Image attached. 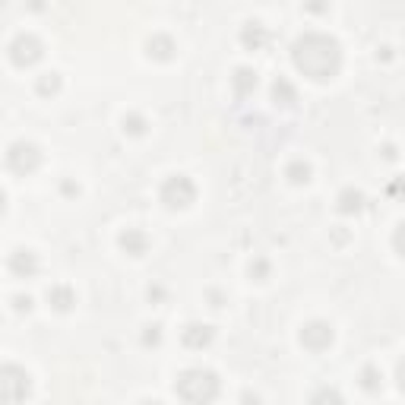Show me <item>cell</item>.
Segmentation results:
<instances>
[{"instance_id": "cell-6", "label": "cell", "mask_w": 405, "mask_h": 405, "mask_svg": "<svg viewBox=\"0 0 405 405\" xmlns=\"http://www.w3.org/2000/svg\"><path fill=\"white\" fill-rule=\"evenodd\" d=\"M212 339H215L212 326H200V323H190V326L184 329V345H187V348H206Z\"/></svg>"}, {"instance_id": "cell-21", "label": "cell", "mask_w": 405, "mask_h": 405, "mask_svg": "<svg viewBox=\"0 0 405 405\" xmlns=\"http://www.w3.org/2000/svg\"><path fill=\"white\" fill-rule=\"evenodd\" d=\"M396 377H399V390L405 392V361H402V364H399V373H396Z\"/></svg>"}, {"instance_id": "cell-22", "label": "cell", "mask_w": 405, "mask_h": 405, "mask_svg": "<svg viewBox=\"0 0 405 405\" xmlns=\"http://www.w3.org/2000/svg\"><path fill=\"white\" fill-rule=\"evenodd\" d=\"M314 399H339V392H335V390H323V392H316Z\"/></svg>"}, {"instance_id": "cell-4", "label": "cell", "mask_w": 405, "mask_h": 405, "mask_svg": "<svg viewBox=\"0 0 405 405\" xmlns=\"http://www.w3.org/2000/svg\"><path fill=\"white\" fill-rule=\"evenodd\" d=\"M301 345L307 348V352H323V348L333 345V326L329 323H307V326L301 329Z\"/></svg>"}, {"instance_id": "cell-16", "label": "cell", "mask_w": 405, "mask_h": 405, "mask_svg": "<svg viewBox=\"0 0 405 405\" xmlns=\"http://www.w3.org/2000/svg\"><path fill=\"white\" fill-rule=\"evenodd\" d=\"M263 38H266L263 25H259V22H247V29H244V44L253 41V48H259V41H263Z\"/></svg>"}, {"instance_id": "cell-9", "label": "cell", "mask_w": 405, "mask_h": 405, "mask_svg": "<svg viewBox=\"0 0 405 405\" xmlns=\"http://www.w3.org/2000/svg\"><path fill=\"white\" fill-rule=\"evenodd\" d=\"M361 386H364L367 392H377L380 386H383V373H380L373 364H367L364 371H361Z\"/></svg>"}, {"instance_id": "cell-20", "label": "cell", "mask_w": 405, "mask_h": 405, "mask_svg": "<svg viewBox=\"0 0 405 405\" xmlns=\"http://www.w3.org/2000/svg\"><path fill=\"white\" fill-rule=\"evenodd\" d=\"M143 342H146V345H158V342H162V333H158V326H152V333H146Z\"/></svg>"}, {"instance_id": "cell-19", "label": "cell", "mask_w": 405, "mask_h": 405, "mask_svg": "<svg viewBox=\"0 0 405 405\" xmlns=\"http://www.w3.org/2000/svg\"><path fill=\"white\" fill-rule=\"evenodd\" d=\"M392 244H396V250L405 257V225H399V231H396V238H392Z\"/></svg>"}, {"instance_id": "cell-7", "label": "cell", "mask_w": 405, "mask_h": 405, "mask_svg": "<svg viewBox=\"0 0 405 405\" xmlns=\"http://www.w3.org/2000/svg\"><path fill=\"white\" fill-rule=\"evenodd\" d=\"M120 247H124L130 257H143L146 247H149V240H146L143 231H136V228H127V231L120 234Z\"/></svg>"}, {"instance_id": "cell-15", "label": "cell", "mask_w": 405, "mask_h": 405, "mask_svg": "<svg viewBox=\"0 0 405 405\" xmlns=\"http://www.w3.org/2000/svg\"><path fill=\"white\" fill-rule=\"evenodd\" d=\"M257 86V73H250V70H238V76H234V89H238V95H244L247 89Z\"/></svg>"}, {"instance_id": "cell-11", "label": "cell", "mask_w": 405, "mask_h": 405, "mask_svg": "<svg viewBox=\"0 0 405 405\" xmlns=\"http://www.w3.org/2000/svg\"><path fill=\"white\" fill-rule=\"evenodd\" d=\"M48 301L54 304L57 310H70V304H73V291H70V288H60V285H57V288L48 291Z\"/></svg>"}, {"instance_id": "cell-17", "label": "cell", "mask_w": 405, "mask_h": 405, "mask_svg": "<svg viewBox=\"0 0 405 405\" xmlns=\"http://www.w3.org/2000/svg\"><path fill=\"white\" fill-rule=\"evenodd\" d=\"M250 276H257V282H263V278L269 276V263H266V259H257V263H250Z\"/></svg>"}, {"instance_id": "cell-13", "label": "cell", "mask_w": 405, "mask_h": 405, "mask_svg": "<svg viewBox=\"0 0 405 405\" xmlns=\"http://www.w3.org/2000/svg\"><path fill=\"white\" fill-rule=\"evenodd\" d=\"M285 174H288L291 184H307L310 181V165L307 162H291Z\"/></svg>"}, {"instance_id": "cell-14", "label": "cell", "mask_w": 405, "mask_h": 405, "mask_svg": "<svg viewBox=\"0 0 405 405\" xmlns=\"http://www.w3.org/2000/svg\"><path fill=\"white\" fill-rule=\"evenodd\" d=\"M361 200H364V196H361L358 190H345V193L339 196V209H342V212H358Z\"/></svg>"}, {"instance_id": "cell-12", "label": "cell", "mask_w": 405, "mask_h": 405, "mask_svg": "<svg viewBox=\"0 0 405 405\" xmlns=\"http://www.w3.org/2000/svg\"><path fill=\"white\" fill-rule=\"evenodd\" d=\"M171 51H174V44H171V38H162V35H158V38H152V41H149V57L155 54L158 60H168V57H171Z\"/></svg>"}, {"instance_id": "cell-8", "label": "cell", "mask_w": 405, "mask_h": 405, "mask_svg": "<svg viewBox=\"0 0 405 405\" xmlns=\"http://www.w3.org/2000/svg\"><path fill=\"white\" fill-rule=\"evenodd\" d=\"M272 98H276V105H291V101H295V86H291L288 79H276Z\"/></svg>"}, {"instance_id": "cell-3", "label": "cell", "mask_w": 405, "mask_h": 405, "mask_svg": "<svg viewBox=\"0 0 405 405\" xmlns=\"http://www.w3.org/2000/svg\"><path fill=\"white\" fill-rule=\"evenodd\" d=\"M193 196H196V187L187 181L184 174H174V177H168L165 181V187H162V202L168 209H184V206H190L193 202Z\"/></svg>"}, {"instance_id": "cell-2", "label": "cell", "mask_w": 405, "mask_h": 405, "mask_svg": "<svg viewBox=\"0 0 405 405\" xmlns=\"http://www.w3.org/2000/svg\"><path fill=\"white\" fill-rule=\"evenodd\" d=\"M174 392L184 402H212V399H219V377L212 371L193 367V371H184L177 377Z\"/></svg>"}, {"instance_id": "cell-10", "label": "cell", "mask_w": 405, "mask_h": 405, "mask_svg": "<svg viewBox=\"0 0 405 405\" xmlns=\"http://www.w3.org/2000/svg\"><path fill=\"white\" fill-rule=\"evenodd\" d=\"M19 266H25V269H29V276H32V272L38 269V259H35V253H29V250H16V253H13V257H10V269L16 272Z\"/></svg>"}, {"instance_id": "cell-18", "label": "cell", "mask_w": 405, "mask_h": 405, "mask_svg": "<svg viewBox=\"0 0 405 405\" xmlns=\"http://www.w3.org/2000/svg\"><path fill=\"white\" fill-rule=\"evenodd\" d=\"M124 130H130V133H143V130H146V120H143V117H130V120L124 117Z\"/></svg>"}, {"instance_id": "cell-1", "label": "cell", "mask_w": 405, "mask_h": 405, "mask_svg": "<svg viewBox=\"0 0 405 405\" xmlns=\"http://www.w3.org/2000/svg\"><path fill=\"white\" fill-rule=\"evenodd\" d=\"M291 57H295V67L304 76H310V79H329V76H335L339 60H342L339 44L329 35H320V32H307L304 38H297Z\"/></svg>"}, {"instance_id": "cell-5", "label": "cell", "mask_w": 405, "mask_h": 405, "mask_svg": "<svg viewBox=\"0 0 405 405\" xmlns=\"http://www.w3.org/2000/svg\"><path fill=\"white\" fill-rule=\"evenodd\" d=\"M10 57H13V63H19V67H29V63H35L38 57H41V44H38L32 35H19L16 41L10 44Z\"/></svg>"}]
</instances>
